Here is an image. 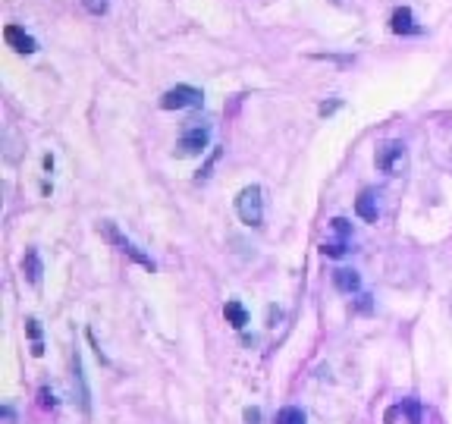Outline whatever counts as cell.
Wrapping results in <instances>:
<instances>
[{
    "label": "cell",
    "instance_id": "3",
    "mask_svg": "<svg viewBox=\"0 0 452 424\" xmlns=\"http://www.w3.org/2000/svg\"><path fill=\"white\" fill-rule=\"evenodd\" d=\"M374 164H377V170H383V173H389V176H396V173H399L402 167H405V145H402L399 139L383 142V145L377 148Z\"/></svg>",
    "mask_w": 452,
    "mask_h": 424
},
{
    "label": "cell",
    "instance_id": "5",
    "mask_svg": "<svg viewBox=\"0 0 452 424\" xmlns=\"http://www.w3.org/2000/svg\"><path fill=\"white\" fill-rule=\"evenodd\" d=\"M207 142H211V129L201 126V123H195V126H188L186 132H182L179 151L182 154H201L207 148Z\"/></svg>",
    "mask_w": 452,
    "mask_h": 424
},
{
    "label": "cell",
    "instance_id": "1",
    "mask_svg": "<svg viewBox=\"0 0 452 424\" xmlns=\"http://www.w3.org/2000/svg\"><path fill=\"white\" fill-rule=\"evenodd\" d=\"M236 211L242 217V223L248 227H261L264 223V198H261V186H245L236 198Z\"/></svg>",
    "mask_w": 452,
    "mask_h": 424
},
{
    "label": "cell",
    "instance_id": "13",
    "mask_svg": "<svg viewBox=\"0 0 452 424\" xmlns=\"http://www.w3.org/2000/svg\"><path fill=\"white\" fill-rule=\"evenodd\" d=\"M402 411H405V418H408V424H421V402L418 399H402V405H399Z\"/></svg>",
    "mask_w": 452,
    "mask_h": 424
},
{
    "label": "cell",
    "instance_id": "8",
    "mask_svg": "<svg viewBox=\"0 0 452 424\" xmlns=\"http://www.w3.org/2000/svg\"><path fill=\"white\" fill-rule=\"evenodd\" d=\"M355 211H358V217H361V220L377 223V214H380V211H377V195H374V192L364 189L361 195H358V202H355Z\"/></svg>",
    "mask_w": 452,
    "mask_h": 424
},
{
    "label": "cell",
    "instance_id": "10",
    "mask_svg": "<svg viewBox=\"0 0 452 424\" xmlns=\"http://www.w3.org/2000/svg\"><path fill=\"white\" fill-rule=\"evenodd\" d=\"M223 315H226V324H232L236 330H242L245 324H248V311H245V305L242 302H226V308H223Z\"/></svg>",
    "mask_w": 452,
    "mask_h": 424
},
{
    "label": "cell",
    "instance_id": "9",
    "mask_svg": "<svg viewBox=\"0 0 452 424\" xmlns=\"http://www.w3.org/2000/svg\"><path fill=\"white\" fill-rule=\"evenodd\" d=\"M333 286H336L339 292H355L358 286H361V280H358L355 271H349V267H339V271H333Z\"/></svg>",
    "mask_w": 452,
    "mask_h": 424
},
{
    "label": "cell",
    "instance_id": "15",
    "mask_svg": "<svg viewBox=\"0 0 452 424\" xmlns=\"http://www.w3.org/2000/svg\"><path fill=\"white\" fill-rule=\"evenodd\" d=\"M82 3H85V10L91 16H104L107 13V0H82Z\"/></svg>",
    "mask_w": 452,
    "mask_h": 424
},
{
    "label": "cell",
    "instance_id": "16",
    "mask_svg": "<svg viewBox=\"0 0 452 424\" xmlns=\"http://www.w3.org/2000/svg\"><path fill=\"white\" fill-rule=\"evenodd\" d=\"M320 252H324L326 258H339V255H345V245H342V242H336V245H324Z\"/></svg>",
    "mask_w": 452,
    "mask_h": 424
},
{
    "label": "cell",
    "instance_id": "18",
    "mask_svg": "<svg viewBox=\"0 0 452 424\" xmlns=\"http://www.w3.org/2000/svg\"><path fill=\"white\" fill-rule=\"evenodd\" d=\"M245 421H248V424H261V411H257V409H245Z\"/></svg>",
    "mask_w": 452,
    "mask_h": 424
},
{
    "label": "cell",
    "instance_id": "11",
    "mask_svg": "<svg viewBox=\"0 0 452 424\" xmlns=\"http://www.w3.org/2000/svg\"><path fill=\"white\" fill-rule=\"evenodd\" d=\"M22 271H25V277H29V283H41V261H38L35 248H29V252H25Z\"/></svg>",
    "mask_w": 452,
    "mask_h": 424
},
{
    "label": "cell",
    "instance_id": "14",
    "mask_svg": "<svg viewBox=\"0 0 452 424\" xmlns=\"http://www.w3.org/2000/svg\"><path fill=\"white\" fill-rule=\"evenodd\" d=\"M73 368H75V384H79V402H82V409L88 411V390H85V377H82V358L79 355L73 358Z\"/></svg>",
    "mask_w": 452,
    "mask_h": 424
},
{
    "label": "cell",
    "instance_id": "12",
    "mask_svg": "<svg viewBox=\"0 0 452 424\" xmlns=\"http://www.w3.org/2000/svg\"><path fill=\"white\" fill-rule=\"evenodd\" d=\"M276 424H305V411L295 409V405H286V409L276 411Z\"/></svg>",
    "mask_w": 452,
    "mask_h": 424
},
{
    "label": "cell",
    "instance_id": "6",
    "mask_svg": "<svg viewBox=\"0 0 452 424\" xmlns=\"http://www.w3.org/2000/svg\"><path fill=\"white\" fill-rule=\"evenodd\" d=\"M3 38H6V45L19 54H35L38 51V41L31 38V35H25V29H19V26H6Z\"/></svg>",
    "mask_w": 452,
    "mask_h": 424
},
{
    "label": "cell",
    "instance_id": "17",
    "mask_svg": "<svg viewBox=\"0 0 452 424\" xmlns=\"http://www.w3.org/2000/svg\"><path fill=\"white\" fill-rule=\"evenodd\" d=\"M333 229H336L339 236H349V220H342V217H336V220H333Z\"/></svg>",
    "mask_w": 452,
    "mask_h": 424
},
{
    "label": "cell",
    "instance_id": "19",
    "mask_svg": "<svg viewBox=\"0 0 452 424\" xmlns=\"http://www.w3.org/2000/svg\"><path fill=\"white\" fill-rule=\"evenodd\" d=\"M29 336L38 342V336H41V330H38V321H29Z\"/></svg>",
    "mask_w": 452,
    "mask_h": 424
},
{
    "label": "cell",
    "instance_id": "2",
    "mask_svg": "<svg viewBox=\"0 0 452 424\" xmlns=\"http://www.w3.org/2000/svg\"><path fill=\"white\" fill-rule=\"evenodd\" d=\"M98 229H100V236H104L107 242H113V245H116V248H119V252H123V255H129V258L135 261V264H142L144 271H154V261H151L148 255H144L142 248L135 245V242H129V239H126V236L119 233V229L113 227L110 220H100V227H98Z\"/></svg>",
    "mask_w": 452,
    "mask_h": 424
},
{
    "label": "cell",
    "instance_id": "7",
    "mask_svg": "<svg viewBox=\"0 0 452 424\" xmlns=\"http://www.w3.org/2000/svg\"><path fill=\"white\" fill-rule=\"evenodd\" d=\"M389 29H393L396 35H418L421 29L414 26V16H412V10L408 7H399L393 13V20H389Z\"/></svg>",
    "mask_w": 452,
    "mask_h": 424
},
{
    "label": "cell",
    "instance_id": "4",
    "mask_svg": "<svg viewBox=\"0 0 452 424\" xmlns=\"http://www.w3.org/2000/svg\"><path fill=\"white\" fill-rule=\"evenodd\" d=\"M201 104H204V95H201L198 89H192V85H176V89H170L167 95L160 98V107H163V110L201 107Z\"/></svg>",
    "mask_w": 452,
    "mask_h": 424
}]
</instances>
